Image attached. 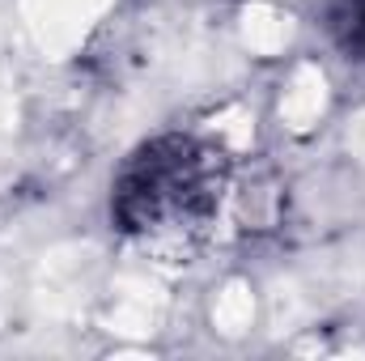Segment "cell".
Segmentation results:
<instances>
[{"mask_svg": "<svg viewBox=\"0 0 365 361\" xmlns=\"http://www.w3.org/2000/svg\"><path fill=\"white\" fill-rule=\"evenodd\" d=\"M217 204V162L195 141L166 136L145 145L115 187V217L132 234L195 230Z\"/></svg>", "mask_w": 365, "mask_h": 361, "instance_id": "6da1fadb", "label": "cell"}, {"mask_svg": "<svg viewBox=\"0 0 365 361\" xmlns=\"http://www.w3.org/2000/svg\"><path fill=\"white\" fill-rule=\"evenodd\" d=\"M331 30H336V39L344 43L349 56L365 60V0H336Z\"/></svg>", "mask_w": 365, "mask_h": 361, "instance_id": "7a4b0ae2", "label": "cell"}]
</instances>
